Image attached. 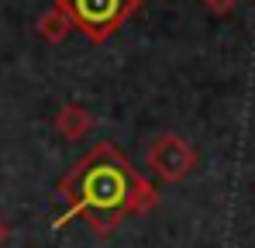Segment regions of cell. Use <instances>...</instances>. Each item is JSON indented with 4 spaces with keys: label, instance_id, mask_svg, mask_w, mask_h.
Segmentation results:
<instances>
[{
    "label": "cell",
    "instance_id": "obj_2",
    "mask_svg": "<svg viewBox=\"0 0 255 248\" xmlns=\"http://www.w3.org/2000/svg\"><path fill=\"white\" fill-rule=\"evenodd\" d=\"M73 21V31L83 35L90 45H104L125 21L141 7V0H52Z\"/></svg>",
    "mask_w": 255,
    "mask_h": 248
},
{
    "label": "cell",
    "instance_id": "obj_6",
    "mask_svg": "<svg viewBox=\"0 0 255 248\" xmlns=\"http://www.w3.org/2000/svg\"><path fill=\"white\" fill-rule=\"evenodd\" d=\"M200 3H204L211 14H217V17H228V14L238 7V0H200Z\"/></svg>",
    "mask_w": 255,
    "mask_h": 248
},
{
    "label": "cell",
    "instance_id": "obj_4",
    "mask_svg": "<svg viewBox=\"0 0 255 248\" xmlns=\"http://www.w3.org/2000/svg\"><path fill=\"white\" fill-rule=\"evenodd\" d=\"M52 127L66 138V141H83L86 134L93 131V114L86 111L83 104H76V100H69V104H62L59 111H55V118H52Z\"/></svg>",
    "mask_w": 255,
    "mask_h": 248
},
{
    "label": "cell",
    "instance_id": "obj_3",
    "mask_svg": "<svg viewBox=\"0 0 255 248\" xmlns=\"http://www.w3.org/2000/svg\"><path fill=\"white\" fill-rule=\"evenodd\" d=\"M197 148L183 138V134H176V131H166V134H159L152 145H148V152H145V165H148V172L155 176V179H162V183H183L186 176H193L197 172Z\"/></svg>",
    "mask_w": 255,
    "mask_h": 248
},
{
    "label": "cell",
    "instance_id": "obj_5",
    "mask_svg": "<svg viewBox=\"0 0 255 248\" xmlns=\"http://www.w3.org/2000/svg\"><path fill=\"white\" fill-rule=\"evenodd\" d=\"M35 28H38V38L48 41V45H59V41H66L69 35H73V21H69V17H66V10H62V7H55V3L45 10L42 17H38V24H35Z\"/></svg>",
    "mask_w": 255,
    "mask_h": 248
},
{
    "label": "cell",
    "instance_id": "obj_7",
    "mask_svg": "<svg viewBox=\"0 0 255 248\" xmlns=\"http://www.w3.org/2000/svg\"><path fill=\"white\" fill-rule=\"evenodd\" d=\"M7 242H10V221H7V217L0 214V248L7 245Z\"/></svg>",
    "mask_w": 255,
    "mask_h": 248
},
{
    "label": "cell",
    "instance_id": "obj_1",
    "mask_svg": "<svg viewBox=\"0 0 255 248\" xmlns=\"http://www.w3.org/2000/svg\"><path fill=\"white\" fill-rule=\"evenodd\" d=\"M62 214L52 221L55 231L69 228L76 217H86L97 238L114 235L128 217H145L159 204V190L114 141H97L86 155L69 165V172L55 183Z\"/></svg>",
    "mask_w": 255,
    "mask_h": 248
}]
</instances>
